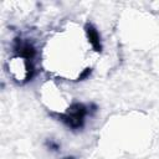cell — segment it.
I'll use <instances>...</instances> for the list:
<instances>
[{"label": "cell", "instance_id": "cell-2", "mask_svg": "<svg viewBox=\"0 0 159 159\" xmlns=\"http://www.w3.org/2000/svg\"><path fill=\"white\" fill-rule=\"evenodd\" d=\"M87 35H88V39H89V42L92 43V46H93L96 50H101L99 36H98L97 31H96L92 26H88V27H87Z\"/></svg>", "mask_w": 159, "mask_h": 159}, {"label": "cell", "instance_id": "cell-1", "mask_svg": "<svg viewBox=\"0 0 159 159\" xmlns=\"http://www.w3.org/2000/svg\"><path fill=\"white\" fill-rule=\"evenodd\" d=\"M84 114H86V108L82 104H75L72 107L70 114L66 116V117H63V120L68 125H71L73 128H77V127H80L82 124V120H83Z\"/></svg>", "mask_w": 159, "mask_h": 159}]
</instances>
